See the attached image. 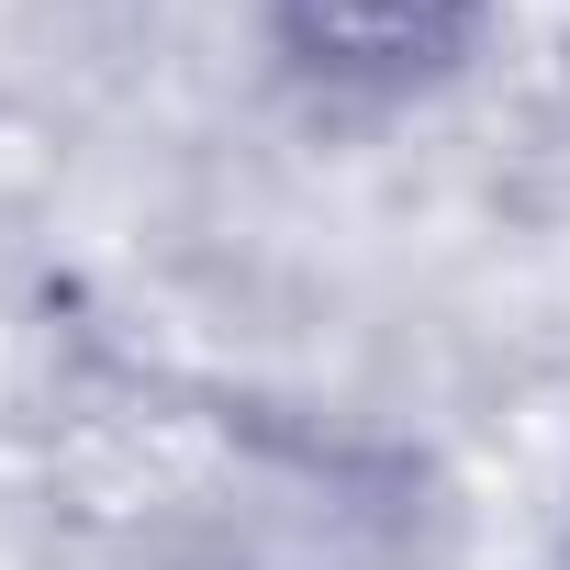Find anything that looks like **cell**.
I'll return each instance as SVG.
<instances>
[{"mask_svg":"<svg viewBox=\"0 0 570 570\" xmlns=\"http://www.w3.org/2000/svg\"><path fill=\"white\" fill-rule=\"evenodd\" d=\"M257 35L292 90L392 112V101H436L481 68L492 0H257Z\"/></svg>","mask_w":570,"mask_h":570,"instance_id":"cell-1","label":"cell"}]
</instances>
